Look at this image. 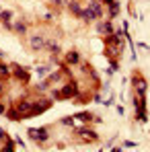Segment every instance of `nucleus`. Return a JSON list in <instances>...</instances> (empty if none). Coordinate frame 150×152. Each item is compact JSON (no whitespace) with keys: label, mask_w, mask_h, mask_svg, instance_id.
Returning <instances> with one entry per match:
<instances>
[{"label":"nucleus","mask_w":150,"mask_h":152,"mask_svg":"<svg viewBox=\"0 0 150 152\" xmlns=\"http://www.w3.org/2000/svg\"><path fill=\"white\" fill-rule=\"evenodd\" d=\"M2 91H4V86H2V82H0V95H2Z\"/></svg>","instance_id":"obj_23"},{"label":"nucleus","mask_w":150,"mask_h":152,"mask_svg":"<svg viewBox=\"0 0 150 152\" xmlns=\"http://www.w3.org/2000/svg\"><path fill=\"white\" fill-rule=\"evenodd\" d=\"M0 23L4 29H12V12L10 10H0Z\"/></svg>","instance_id":"obj_4"},{"label":"nucleus","mask_w":150,"mask_h":152,"mask_svg":"<svg viewBox=\"0 0 150 152\" xmlns=\"http://www.w3.org/2000/svg\"><path fill=\"white\" fill-rule=\"evenodd\" d=\"M2 56H4V53H2V50H0V60H2Z\"/></svg>","instance_id":"obj_24"},{"label":"nucleus","mask_w":150,"mask_h":152,"mask_svg":"<svg viewBox=\"0 0 150 152\" xmlns=\"http://www.w3.org/2000/svg\"><path fill=\"white\" fill-rule=\"evenodd\" d=\"M103 2H105L107 6H115V4H117V2H113V0H103Z\"/></svg>","instance_id":"obj_19"},{"label":"nucleus","mask_w":150,"mask_h":152,"mask_svg":"<svg viewBox=\"0 0 150 152\" xmlns=\"http://www.w3.org/2000/svg\"><path fill=\"white\" fill-rule=\"evenodd\" d=\"M74 119H80V121H91V119H95V115H93V113H89V111H80Z\"/></svg>","instance_id":"obj_14"},{"label":"nucleus","mask_w":150,"mask_h":152,"mask_svg":"<svg viewBox=\"0 0 150 152\" xmlns=\"http://www.w3.org/2000/svg\"><path fill=\"white\" fill-rule=\"evenodd\" d=\"M2 140H4V129L0 127V142H2Z\"/></svg>","instance_id":"obj_21"},{"label":"nucleus","mask_w":150,"mask_h":152,"mask_svg":"<svg viewBox=\"0 0 150 152\" xmlns=\"http://www.w3.org/2000/svg\"><path fill=\"white\" fill-rule=\"evenodd\" d=\"M80 19L82 21H86V23H91V21H97V17L93 15V10L86 6V8H82V15H80Z\"/></svg>","instance_id":"obj_9"},{"label":"nucleus","mask_w":150,"mask_h":152,"mask_svg":"<svg viewBox=\"0 0 150 152\" xmlns=\"http://www.w3.org/2000/svg\"><path fill=\"white\" fill-rule=\"evenodd\" d=\"M0 10H2V6H0Z\"/></svg>","instance_id":"obj_25"},{"label":"nucleus","mask_w":150,"mask_h":152,"mask_svg":"<svg viewBox=\"0 0 150 152\" xmlns=\"http://www.w3.org/2000/svg\"><path fill=\"white\" fill-rule=\"evenodd\" d=\"M10 70H12V74L17 76L19 80H23V82H27V80H29V72H27L25 68H21V66L12 64V66H10Z\"/></svg>","instance_id":"obj_5"},{"label":"nucleus","mask_w":150,"mask_h":152,"mask_svg":"<svg viewBox=\"0 0 150 152\" xmlns=\"http://www.w3.org/2000/svg\"><path fill=\"white\" fill-rule=\"evenodd\" d=\"M53 4H58V6H64V0H51Z\"/></svg>","instance_id":"obj_20"},{"label":"nucleus","mask_w":150,"mask_h":152,"mask_svg":"<svg viewBox=\"0 0 150 152\" xmlns=\"http://www.w3.org/2000/svg\"><path fill=\"white\" fill-rule=\"evenodd\" d=\"M68 8H70V12H72V15H76V17H80V15H82V6H80L76 0H72V2L68 4Z\"/></svg>","instance_id":"obj_12"},{"label":"nucleus","mask_w":150,"mask_h":152,"mask_svg":"<svg viewBox=\"0 0 150 152\" xmlns=\"http://www.w3.org/2000/svg\"><path fill=\"white\" fill-rule=\"evenodd\" d=\"M29 136H31L35 142H45V140L50 138L45 127H39V129H37V127H31V129H29Z\"/></svg>","instance_id":"obj_2"},{"label":"nucleus","mask_w":150,"mask_h":152,"mask_svg":"<svg viewBox=\"0 0 150 152\" xmlns=\"http://www.w3.org/2000/svg\"><path fill=\"white\" fill-rule=\"evenodd\" d=\"M4 111H6V107H4V105L0 103V113H4Z\"/></svg>","instance_id":"obj_22"},{"label":"nucleus","mask_w":150,"mask_h":152,"mask_svg":"<svg viewBox=\"0 0 150 152\" xmlns=\"http://www.w3.org/2000/svg\"><path fill=\"white\" fill-rule=\"evenodd\" d=\"M12 31H17L19 35H25V33H27V25L23 23V21H17V23L12 25Z\"/></svg>","instance_id":"obj_13"},{"label":"nucleus","mask_w":150,"mask_h":152,"mask_svg":"<svg viewBox=\"0 0 150 152\" xmlns=\"http://www.w3.org/2000/svg\"><path fill=\"white\" fill-rule=\"evenodd\" d=\"M60 95H62V99H72L78 95V86H76V82H68V84H64L62 88H60Z\"/></svg>","instance_id":"obj_1"},{"label":"nucleus","mask_w":150,"mask_h":152,"mask_svg":"<svg viewBox=\"0 0 150 152\" xmlns=\"http://www.w3.org/2000/svg\"><path fill=\"white\" fill-rule=\"evenodd\" d=\"M0 150H6V152H12V150H15V146H12V144H10V142H8V144H6V146H2V148H0Z\"/></svg>","instance_id":"obj_18"},{"label":"nucleus","mask_w":150,"mask_h":152,"mask_svg":"<svg viewBox=\"0 0 150 152\" xmlns=\"http://www.w3.org/2000/svg\"><path fill=\"white\" fill-rule=\"evenodd\" d=\"M43 39H45V37H41V35H33L29 43H31V48L35 51H41L43 50Z\"/></svg>","instance_id":"obj_7"},{"label":"nucleus","mask_w":150,"mask_h":152,"mask_svg":"<svg viewBox=\"0 0 150 152\" xmlns=\"http://www.w3.org/2000/svg\"><path fill=\"white\" fill-rule=\"evenodd\" d=\"M97 31L99 33H113V23L111 21H101V23H97Z\"/></svg>","instance_id":"obj_8"},{"label":"nucleus","mask_w":150,"mask_h":152,"mask_svg":"<svg viewBox=\"0 0 150 152\" xmlns=\"http://www.w3.org/2000/svg\"><path fill=\"white\" fill-rule=\"evenodd\" d=\"M89 8L93 10V15H95L97 19H99L101 15H103V8H101V2H99V0H93V2L89 4Z\"/></svg>","instance_id":"obj_10"},{"label":"nucleus","mask_w":150,"mask_h":152,"mask_svg":"<svg viewBox=\"0 0 150 152\" xmlns=\"http://www.w3.org/2000/svg\"><path fill=\"white\" fill-rule=\"evenodd\" d=\"M10 74H12V72H10V68H8V66H4V64H0V76H2V78H8Z\"/></svg>","instance_id":"obj_15"},{"label":"nucleus","mask_w":150,"mask_h":152,"mask_svg":"<svg viewBox=\"0 0 150 152\" xmlns=\"http://www.w3.org/2000/svg\"><path fill=\"white\" fill-rule=\"evenodd\" d=\"M48 72H50V68H48V66L37 68V76H41V78H43V76H48Z\"/></svg>","instance_id":"obj_16"},{"label":"nucleus","mask_w":150,"mask_h":152,"mask_svg":"<svg viewBox=\"0 0 150 152\" xmlns=\"http://www.w3.org/2000/svg\"><path fill=\"white\" fill-rule=\"evenodd\" d=\"M132 86H136V93H138V95H144V93H146V88H148L146 80H144V78H140V76H134V78H132Z\"/></svg>","instance_id":"obj_3"},{"label":"nucleus","mask_w":150,"mask_h":152,"mask_svg":"<svg viewBox=\"0 0 150 152\" xmlns=\"http://www.w3.org/2000/svg\"><path fill=\"white\" fill-rule=\"evenodd\" d=\"M62 126H74V117H64V119H62Z\"/></svg>","instance_id":"obj_17"},{"label":"nucleus","mask_w":150,"mask_h":152,"mask_svg":"<svg viewBox=\"0 0 150 152\" xmlns=\"http://www.w3.org/2000/svg\"><path fill=\"white\" fill-rule=\"evenodd\" d=\"M76 132H78V134H80V136H82V138H84L86 142H95V140H97V134H95L93 129H86V127H78Z\"/></svg>","instance_id":"obj_6"},{"label":"nucleus","mask_w":150,"mask_h":152,"mask_svg":"<svg viewBox=\"0 0 150 152\" xmlns=\"http://www.w3.org/2000/svg\"><path fill=\"white\" fill-rule=\"evenodd\" d=\"M66 62H68V64H78V62H80V53H78V51H68V53H66Z\"/></svg>","instance_id":"obj_11"}]
</instances>
